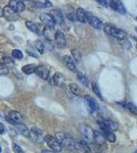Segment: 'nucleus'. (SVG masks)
<instances>
[{
    "instance_id": "obj_44",
    "label": "nucleus",
    "mask_w": 137,
    "mask_h": 153,
    "mask_svg": "<svg viewBox=\"0 0 137 153\" xmlns=\"http://www.w3.org/2000/svg\"><path fill=\"white\" fill-rule=\"evenodd\" d=\"M134 153H137V149H136V151H135V152H134Z\"/></svg>"
},
{
    "instance_id": "obj_20",
    "label": "nucleus",
    "mask_w": 137,
    "mask_h": 153,
    "mask_svg": "<svg viewBox=\"0 0 137 153\" xmlns=\"http://www.w3.org/2000/svg\"><path fill=\"white\" fill-rule=\"evenodd\" d=\"M93 141L98 145H103L106 142V137L101 132L93 131Z\"/></svg>"
},
{
    "instance_id": "obj_2",
    "label": "nucleus",
    "mask_w": 137,
    "mask_h": 153,
    "mask_svg": "<svg viewBox=\"0 0 137 153\" xmlns=\"http://www.w3.org/2000/svg\"><path fill=\"white\" fill-rule=\"evenodd\" d=\"M104 31H106V33L108 34V35L114 37L115 39H117V40H125L127 38V34L125 32L123 31V30L117 28V27L113 26V25H106V26L103 27Z\"/></svg>"
},
{
    "instance_id": "obj_24",
    "label": "nucleus",
    "mask_w": 137,
    "mask_h": 153,
    "mask_svg": "<svg viewBox=\"0 0 137 153\" xmlns=\"http://www.w3.org/2000/svg\"><path fill=\"white\" fill-rule=\"evenodd\" d=\"M30 134L33 135V138L36 141L41 142L42 141V131L39 130L38 128H32L30 131Z\"/></svg>"
},
{
    "instance_id": "obj_9",
    "label": "nucleus",
    "mask_w": 137,
    "mask_h": 153,
    "mask_svg": "<svg viewBox=\"0 0 137 153\" xmlns=\"http://www.w3.org/2000/svg\"><path fill=\"white\" fill-rule=\"evenodd\" d=\"M3 16L9 22H14V21H16V19H19V16H17L16 12L12 10V9L8 5H6L3 8Z\"/></svg>"
},
{
    "instance_id": "obj_1",
    "label": "nucleus",
    "mask_w": 137,
    "mask_h": 153,
    "mask_svg": "<svg viewBox=\"0 0 137 153\" xmlns=\"http://www.w3.org/2000/svg\"><path fill=\"white\" fill-rule=\"evenodd\" d=\"M55 139L61 144V148H66L68 150H72V151H76V141L71 137L69 134H66L64 132H57L55 134Z\"/></svg>"
},
{
    "instance_id": "obj_4",
    "label": "nucleus",
    "mask_w": 137,
    "mask_h": 153,
    "mask_svg": "<svg viewBox=\"0 0 137 153\" xmlns=\"http://www.w3.org/2000/svg\"><path fill=\"white\" fill-rule=\"evenodd\" d=\"M108 6H109L115 11L119 12L121 14H125L127 12L125 6L122 3L121 0H108Z\"/></svg>"
},
{
    "instance_id": "obj_34",
    "label": "nucleus",
    "mask_w": 137,
    "mask_h": 153,
    "mask_svg": "<svg viewBox=\"0 0 137 153\" xmlns=\"http://www.w3.org/2000/svg\"><path fill=\"white\" fill-rule=\"evenodd\" d=\"M126 108H128L129 110L132 112V113H134V114H136L137 115V106H135L133 104V103H127L126 104Z\"/></svg>"
},
{
    "instance_id": "obj_5",
    "label": "nucleus",
    "mask_w": 137,
    "mask_h": 153,
    "mask_svg": "<svg viewBox=\"0 0 137 153\" xmlns=\"http://www.w3.org/2000/svg\"><path fill=\"white\" fill-rule=\"evenodd\" d=\"M6 120H7V122H9L10 124L16 126V124H23L24 117L21 112L16 111V110H12V111L9 112V114H8V117H6Z\"/></svg>"
},
{
    "instance_id": "obj_10",
    "label": "nucleus",
    "mask_w": 137,
    "mask_h": 153,
    "mask_svg": "<svg viewBox=\"0 0 137 153\" xmlns=\"http://www.w3.org/2000/svg\"><path fill=\"white\" fill-rule=\"evenodd\" d=\"M87 23L90 25L91 27H93V28H95L97 30H101L103 29V23L100 21L98 18H96V16H90V14H88V18H87Z\"/></svg>"
},
{
    "instance_id": "obj_29",
    "label": "nucleus",
    "mask_w": 137,
    "mask_h": 153,
    "mask_svg": "<svg viewBox=\"0 0 137 153\" xmlns=\"http://www.w3.org/2000/svg\"><path fill=\"white\" fill-rule=\"evenodd\" d=\"M49 82H50L51 85H53V86H59L61 84V75H59V74H55V75L52 76V78H50Z\"/></svg>"
},
{
    "instance_id": "obj_42",
    "label": "nucleus",
    "mask_w": 137,
    "mask_h": 153,
    "mask_svg": "<svg viewBox=\"0 0 137 153\" xmlns=\"http://www.w3.org/2000/svg\"><path fill=\"white\" fill-rule=\"evenodd\" d=\"M0 16H3V9L0 7Z\"/></svg>"
},
{
    "instance_id": "obj_30",
    "label": "nucleus",
    "mask_w": 137,
    "mask_h": 153,
    "mask_svg": "<svg viewBox=\"0 0 137 153\" xmlns=\"http://www.w3.org/2000/svg\"><path fill=\"white\" fill-rule=\"evenodd\" d=\"M35 47H36V49L38 50V52L41 54L44 52V50H45V45H44V43L39 40L35 42Z\"/></svg>"
},
{
    "instance_id": "obj_33",
    "label": "nucleus",
    "mask_w": 137,
    "mask_h": 153,
    "mask_svg": "<svg viewBox=\"0 0 137 153\" xmlns=\"http://www.w3.org/2000/svg\"><path fill=\"white\" fill-rule=\"evenodd\" d=\"M11 56L14 59H22L23 58V52L19 49H13L11 52Z\"/></svg>"
},
{
    "instance_id": "obj_36",
    "label": "nucleus",
    "mask_w": 137,
    "mask_h": 153,
    "mask_svg": "<svg viewBox=\"0 0 137 153\" xmlns=\"http://www.w3.org/2000/svg\"><path fill=\"white\" fill-rule=\"evenodd\" d=\"M8 68L4 65H0V75H7L8 74Z\"/></svg>"
},
{
    "instance_id": "obj_13",
    "label": "nucleus",
    "mask_w": 137,
    "mask_h": 153,
    "mask_svg": "<svg viewBox=\"0 0 137 153\" xmlns=\"http://www.w3.org/2000/svg\"><path fill=\"white\" fill-rule=\"evenodd\" d=\"M39 19H40L41 23H43L45 25V27H51V28H54V26H55V23H54L53 19L51 18V16L49 13H41L40 16H39Z\"/></svg>"
},
{
    "instance_id": "obj_16",
    "label": "nucleus",
    "mask_w": 137,
    "mask_h": 153,
    "mask_svg": "<svg viewBox=\"0 0 137 153\" xmlns=\"http://www.w3.org/2000/svg\"><path fill=\"white\" fill-rule=\"evenodd\" d=\"M55 33H56V31L54 30V28H51V27H45V28L43 29V32H42V35L45 37L48 41H54Z\"/></svg>"
},
{
    "instance_id": "obj_40",
    "label": "nucleus",
    "mask_w": 137,
    "mask_h": 153,
    "mask_svg": "<svg viewBox=\"0 0 137 153\" xmlns=\"http://www.w3.org/2000/svg\"><path fill=\"white\" fill-rule=\"evenodd\" d=\"M4 132H5V128H4L3 124H1V123H0V135L3 134Z\"/></svg>"
},
{
    "instance_id": "obj_15",
    "label": "nucleus",
    "mask_w": 137,
    "mask_h": 153,
    "mask_svg": "<svg viewBox=\"0 0 137 153\" xmlns=\"http://www.w3.org/2000/svg\"><path fill=\"white\" fill-rule=\"evenodd\" d=\"M81 132L86 141H88V142L93 141V130H92L89 126H83L81 129Z\"/></svg>"
},
{
    "instance_id": "obj_43",
    "label": "nucleus",
    "mask_w": 137,
    "mask_h": 153,
    "mask_svg": "<svg viewBox=\"0 0 137 153\" xmlns=\"http://www.w3.org/2000/svg\"><path fill=\"white\" fill-rule=\"evenodd\" d=\"M1 151H2V148H1V146H0V153H1Z\"/></svg>"
},
{
    "instance_id": "obj_38",
    "label": "nucleus",
    "mask_w": 137,
    "mask_h": 153,
    "mask_svg": "<svg viewBox=\"0 0 137 153\" xmlns=\"http://www.w3.org/2000/svg\"><path fill=\"white\" fill-rule=\"evenodd\" d=\"M100 5H103L104 7H108V0H96Z\"/></svg>"
},
{
    "instance_id": "obj_26",
    "label": "nucleus",
    "mask_w": 137,
    "mask_h": 153,
    "mask_svg": "<svg viewBox=\"0 0 137 153\" xmlns=\"http://www.w3.org/2000/svg\"><path fill=\"white\" fill-rule=\"evenodd\" d=\"M69 88H70L71 92L73 93L74 95L79 96V97H81V96L83 95V92H82V90H81L80 88H79L78 85H76V84H70Z\"/></svg>"
},
{
    "instance_id": "obj_12",
    "label": "nucleus",
    "mask_w": 137,
    "mask_h": 153,
    "mask_svg": "<svg viewBox=\"0 0 137 153\" xmlns=\"http://www.w3.org/2000/svg\"><path fill=\"white\" fill-rule=\"evenodd\" d=\"M98 126L101 128V131H103V134L104 135L106 140H109V142H115L116 141V135L113 133V131L109 130L106 127H104L103 124L101 122H98Z\"/></svg>"
},
{
    "instance_id": "obj_11",
    "label": "nucleus",
    "mask_w": 137,
    "mask_h": 153,
    "mask_svg": "<svg viewBox=\"0 0 137 153\" xmlns=\"http://www.w3.org/2000/svg\"><path fill=\"white\" fill-rule=\"evenodd\" d=\"M35 73L38 76H40L42 80H48L49 78V68L46 65H39L36 66Z\"/></svg>"
},
{
    "instance_id": "obj_28",
    "label": "nucleus",
    "mask_w": 137,
    "mask_h": 153,
    "mask_svg": "<svg viewBox=\"0 0 137 153\" xmlns=\"http://www.w3.org/2000/svg\"><path fill=\"white\" fill-rule=\"evenodd\" d=\"M35 70H36V65H26L22 68L23 73L26 74V75H31V74L35 73Z\"/></svg>"
},
{
    "instance_id": "obj_14",
    "label": "nucleus",
    "mask_w": 137,
    "mask_h": 153,
    "mask_svg": "<svg viewBox=\"0 0 137 153\" xmlns=\"http://www.w3.org/2000/svg\"><path fill=\"white\" fill-rule=\"evenodd\" d=\"M49 14H50L51 18L53 19L54 23L63 26L64 25V16H63V13L61 12V10H58V9H52Z\"/></svg>"
},
{
    "instance_id": "obj_8",
    "label": "nucleus",
    "mask_w": 137,
    "mask_h": 153,
    "mask_svg": "<svg viewBox=\"0 0 137 153\" xmlns=\"http://www.w3.org/2000/svg\"><path fill=\"white\" fill-rule=\"evenodd\" d=\"M8 6L10 7L13 11H16V13L19 12H22L25 10L26 6H25V3L22 0H10L8 3Z\"/></svg>"
},
{
    "instance_id": "obj_27",
    "label": "nucleus",
    "mask_w": 137,
    "mask_h": 153,
    "mask_svg": "<svg viewBox=\"0 0 137 153\" xmlns=\"http://www.w3.org/2000/svg\"><path fill=\"white\" fill-rule=\"evenodd\" d=\"M76 74H77V76H78L79 81H80V82L83 84L85 87H88V86H89V82H88V79H87V76L84 75L83 73H81L80 71H77Z\"/></svg>"
},
{
    "instance_id": "obj_35",
    "label": "nucleus",
    "mask_w": 137,
    "mask_h": 153,
    "mask_svg": "<svg viewBox=\"0 0 137 153\" xmlns=\"http://www.w3.org/2000/svg\"><path fill=\"white\" fill-rule=\"evenodd\" d=\"M36 5H37V7H39V8H45V7L51 6V2L48 1V0H45L44 3H36Z\"/></svg>"
},
{
    "instance_id": "obj_7",
    "label": "nucleus",
    "mask_w": 137,
    "mask_h": 153,
    "mask_svg": "<svg viewBox=\"0 0 137 153\" xmlns=\"http://www.w3.org/2000/svg\"><path fill=\"white\" fill-rule=\"evenodd\" d=\"M54 42L55 45L58 48H64L67 45V38L64 36V34L61 31H56L55 37H54Z\"/></svg>"
},
{
    "instance_id": "obj_32",
    "label": "nucleus",
    "mask_w": 137,
    "mask_h": 153,
    "mask_svg": "<svg viewBox=\"0 0 137 153\" xmlns=\"http://www.w3.org/2000/svg\"><path fill=\"white\" fill-rule=\"evenodd\" d=\"M92 90H93V92L95 93V95L97 96L98 98H100L101 100H103V96L101 94L100 90H99V88L97 87V85L95 83H92Z\"/></svg>"
},
{
    "instance_id": "obj_17",
    "label": "nucleus",
    "mask_w": 137,
    "mask_h": 153,
    "mask_svg": "<svg viewBox=\"0 0 137 153\" xmlns=\"http://www.w3.org/2000/svg\"><path fill=\"white\" fill-rule=\"evenodd\" d=\"M64 65H67V68H69L70 71H72L73 73H76L77 71V68H76V62L73 59V57L70 55H66L64 57Z\"/></svg>"
},
{
    "instance_id": "obj_37",
    "label": "nucleus",
    "mask_w": 137,
    "mask_h": 153,
    "mask_svg": "<svg viewBox=\"0 0 137 153\" xmlns=\"http://www.w3.org/2000/svg\"><path fill=\"white\" fill-rule=\"evenodd\" d=\"M12 149H13L14 153H24V151L22 150V148L16 144V143H13L12 144Z\"/></svg>"
},
{
    "instance_id": "obj_18",
    "label": "nucleus",
    "mask_w": 137,
    "mask_h": 153,
    "mask_svg": "<svg viewBox=\"0 0 137 153\" xmlns=\"http://www.w3.org/2000/svg\"><path fill=\"white\" fill-rule=\"evenodd\" d=\"M76 151H81V152H84V153H89L90 152V147L88 146L87 142H85L84 140H81L79 142H76Z\"/></svg>"
},
{
    "instance_id": "obj_6",
    "label": "nucleus",
    "mask_w": 137,
    "mask_h": 153,
    "mask_svg": "<svg viewBox=\"0 0 137 153\" xmlns=\"http://www.w3.org/2000/svg\"><path fill=\"white\" fill-rule=\"evenodd\" d=\"M84 100H85L87 103V107H88L89 112H90L91 114H94V113L97 111V109H98V104H97L95 99H93V98L89 95H85L84 96Z\"/></svg>"
},
{
    "instance_id": "obj_39",
    "label": "nucleus",
    "mask_w": 137,
    "mask_h": 153,
    "mask_svg": "<svg viewBox=\"0 0 137 153\" xmlns=\"http://www.w3.org/2000/svg\"><path fill=\"white\" fill-rule=\"evenodd\" d=\"M67 18H68L69 19H71L72 22L76 21V16H75V14H73V13H68V16H67Z\"/></svg>"
},
{
    "instance_id": "obj_41",
    "label": "nucleus",
    "mask_w": 137,
    "mask_h": 153,
    "mask_svg": "<svg viewBox=\"0 0 137 153\" xmlns=\"http://www.w3.org/2000/svg\"><path fill=\"white\" fill-rule=\"evenodd\" d=\"M41 153H59V152H55V151H52V150H42Z\"/></svg>"
},
{
    "instance_id": "obj_25",
    "label": "nucleus",
    "mask_w": 137,
    "mask_h": 153,
    "mask_svg": "<svg viewBox=\"0 0 137 153\" xmlns=\"http://www.w3.org/2000/svg\"><path fill=\"white\" fill-rule=\"evenodd\" d=\"M103 124L104 127H106L109 130H111V131H116V130H118V124L117 123H115L113 122V120H103V122H101Z\"/></svg>"
},
{
    "instance_id": "obj_31",
    "label": "nucleus",
    "mask_w": 137,
    "mask_h": 153,
    "mask_svg": "<svg viewBox=\"0 0 137 153\" xmlns=\"http://www.w3.org/2000/svg\"><path fill=\"white\" fill-rule=\"evenodd\" d=\"M72 54H73V57H74L73 59L75 60V62H80L82 56H81V53L79 52V50L73 49V50H72Z\"/></svg>"
},
{
    "instance_id": "obj_3",
    "label": "nucleus",
    "mask_w": 137,
    "mask_h": 153,
    "mask_svg": "<svg viewBox=\"0 0 137 153\" xmlns=\"http://www.w3.org/2000/svg\"><path fill=\"white\" fill-rule=\"evenodd\" d=\"M43 140H44V142L48 145L49 148H50L52 151L61 152V144L58 143V141L55 139V137H52L51 135H46L45 137L43 138Z\"/></svg>"
},
{
    "instance_id": "obj_23",
    "label": "nucleus",
    "mask_w": 137,
    "mask_h": 153,
    "mask_svg": "<svg viewBox=\"0 0 137 153\" xmlns=\"http://www.w3.org/2000/svg\"><path fill=\"white\" fill-rule=\"evenodd\" d=\"M26 26H27V28L30 30V31L33 32V33H35V34H37V35H41V34H42V32L40 31L39 27L37 26L35 23H33V22L27 21L26 22Z\"/></svg>"
},
{
    "instance_id": "obj_21",
    "label": "nucleus",
    "mask_w": 137,
    "mask_h": 153,
    "mask_svg": "<svg viewBox=\"0 0 137 153\" xmlns=\"http://www.w3.org/2000/svg\"><path fill=\"white\" fill-rule=\"evenodd\" d=\"M0 65H6L7 68H8V65L13 66L14 65L13 58L9 57V56H6V55H3V54H0Z\"/></svg>"
},
{
    "instance_id": "obj_19",
    "label": "nucleus",
    "mask_w": 137,
    "mask_h": 153,
    "mask_svg": "<svg viewBox=\"0 0 137 153\" xmlns=\"http://www.w3.org/2000/svg\"><path fill=\"white\" fill-rule=\"evenodd\" d=\"M76 19H78L80 23H87V18H88V13L84 10L83 8H78L76 11Z\"/></svg>"
},
{
    "instance_id": "obj_45",
    "label": "nucleus",
    "mask_w": 137,
    "mask_h": 153,
    "mask_svg": "<svg viewBox=\"0 0 137 153\" xmlns=\"http://www.w3.org/2000/svg\"><path fill=\"white\" fill-rule=\"evenodd\" d=\"M136 19H137V18H136Z\"/></svg>"
},
{
    "instance_id": "obj_22",
    "label": "nucleus",
    "mask_w": 137,
    "mask_h": 153,
    "mask_svg": "<svg viewBox=\"0 0 137 153\" xmlns=\"http://www.w3.org/2000/svg\"><path fill=\"white\" fill-rule=\"evenodd\" d=\"M16 130L24 136V137L30 138V136H31V134H30V130L24 124H16Z\"/></svg>"
}]
</instances>
